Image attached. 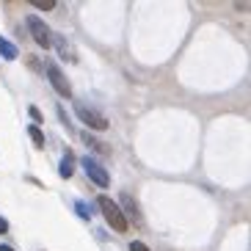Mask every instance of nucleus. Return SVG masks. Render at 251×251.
Listing matches in <instances>:
<instances>
[{
	"instance_id": "f257e3e1",
	"label": "nucleus",
	"mask_w": 251,
	"mask_h": 251,
	"mask_svg": "<svg viewBox=\"0 0 251 251\" xmlns=\"http://www.w3.org/2000/svg\"><path fill=\"white\" fill-rule=\"evenodd\" d=\"M97 204H100V210H102V215H105V221L111 224L113 232H127V218H125V213L119 210L116 201L108 199V196H100V199H97Z\"/></svg>"
},
{
	"instance_id": "f03ea898",
	"label": "nucleus",
	"mask_w": 251,
	"mask_h": 251,
	"mask_svg": "<svg viewBox=\"0 0 251 251\" xmlns=\"http://www.w3.org/2000/svg\"><path fill=\"white\" fill-rule=\"evenodd\" d=\"M75 113H77L80 122H86V127H91V130H108V125H111L105 113H100L97 108H91V105H86V102L75 105Z\"/></svg>"
},
{
	"instance_id": "7ed1b4c3",
	"label": "nucleus",
	"mask_w": 251,
	"mask_h": 251,
	"mask_svg": "<svg viewBox=\"0 0 251 251\" xmlns=\"http://www.w3.org/2000/svg\"><path fill=\"white\" fill-rule=\"evenodd\" d=\"M83 169H86V174H89V179L94 185H100V188H108V185H111V174H108V169H102L94 157H83Z\"/></svg>"
},
{
	"instance_id": "20e7f679",
	"label": "nucleus",
	"mask_w": 251,
	"mask_h": 251,
	"mask_svg": "<svg viewBox=\"0 0 251 251\" xmlns=\"http://www.w3.org/2000/svg\"><path fill=\"white\" fill-rule=\"evenodd\" d=\"M25 23H28V30H30V36H33V42H36V45L50 47V28H47V25L42 23L36 14H30Z\"/></svg>"
},
{
	"instance_id": "39448f33",
	"label": "nucleus",
	"mask_w": 251,
	"mask_h": 251,
	"mask_svg": "<svg viewBox=\"0 0 251 251\" xmlns=\"http://www.w3.org/2000/svg\"><path fill=\"white\" fill-rule=\"evenodd\" d=\"M47 77H50V83H52V89L58 91L61 97H72V86H69V80L61 75V69L55 67V64H47Z\"/></svg>"
},
{
	"instance_id": "423d86ee",
	"label": "nucleus",
	"mask_w": 251,
	"mask_h": 251,
	"mask_svg": "<svg viewBox=\"0 0 251 251\" xmlns=\"http://www.w3.org/2000/svg\"><path fill=\"white\" fill-rule=\"evenodd\" d=\"M122 207H119V210H122V213H125V218L127 215H133V221L135 224H141V213H138V204H135V199L133 196H130V193H122Z\"/></svg>"
},
{
	"instance_id": "0eeeda50",
	"label": "nucleus",
	"mask_w": 251,
	"mask_h": 251,
	"mask_svg": "<svg viewBox=\"0 0 251 251\" xmlns=\"http://www.w3.org/2000/svg\"><path fill=\"white\" fill-rule=\"evenodd\" d=\"M55 42V47H58V52L64 55L67 61H77V55H75V50H72V45H69L64 36H50V45Z\"/></svg>"
},
{
	"instance_id": "6e6552de",
	"label": "nucleus",
	"mask_w": 251,
	"mask_h": 251,
	"mask_svg": "<svg viewBox=\"0 0 251 251\" xmlns=\"http://www.w3.org/2000/svg\"><path fill=\"white\" fill-rule=\"evenodd\" d=\"M72 171H75V155H72V149H64V157H61L58 174L67 179V177H72Z\"/></svg>"
},
{
	"instance_id": "1a4fd4ad",
	"label": "nucleus",
	"mask_w": 251,
	"mask_h": 251,
	"mask_svg": "<svg viewBox=\"0 0 251 251\" xmlns=\"http://www.w3.org/2000/svg\"><path fill=\"white\" fill-rule=\"evenodd\" d=\"M0 55H3L6 61H14L17 55H20V50H17V45H11L8 39H3V36H0Z\"/></svg>"
},
{
	"instance_id": "9d476101",
	"label": "nucleus",
	"mask_w": 251,
	"mask_h": 251,
	"mask_svg": "<svg viewBox=\"0 0 251 251\" xmlns=\"http://www.w3.org/2000/svg\"><path fill=\"white\" fill-rule=\"evenodd\" d=\"M28 135L33 138V144H36V147H45V133H42V130H39L36 125H33V127H28Z\"/></svg>"
},
{
	"instance_id": "9b49d317",
	"label": "nucleus",
	"mask_w": 251,
	"mask_h": 251,
	"mask_svg": "<svg viewBox=\"0 0 251 251\" xmlns=\"http://www.w3.org/2000/svg\"><path fill=\"white\" fill-rule=\"evenodd\" d=\"M30 6H33V8H45V11H52L58 3H55V0H30Z\"/></svg>"
},
{
	"instance_id": "f8f14e48",
	"label": "nucleus",
	"mask_w": 251,
	"mask_h": 251,
	"mask_svg": "<svg viewBox=\"0 0 251 251\" xmlns=\"http://www.w3.org/2000/svg\"><path fill=\"white\" fill-rule=\"evenodd\" d=\"M83 141H86V144H89L91 149H100V152H105V147H102V144H100L97 138H91V135H86V133H83Z\"/></svg>"
},
{
	"instance_id": "ddd939ff",
	"label": "nucleus",
	"mask_w": 251,
	"mask_h": 251,
	"mask_svg": "<svg viewBox=\"0 0 251 251\" xmlns=\"http://www.w3.org/2000/svg\"><path fill=\"white\" fill-rule=\"evenodd\" d=\"M75 207H77V213H80L83 218H86V221H89V218H91V210H89V204H86V201H77V204H75Z\"/></svg>"
},
{
	"instance_id": "4468645a",
	"label": "nucleus",
	"mask_w": 251,
	"mask_h": 251,
	"mask_svg": "<svg viewBox=\"0 0 251 251\" xmlns=\"http://www.w3.org/2000/svg\"><path fill=\"white\" fill-rule=\"evenodd\" d=\"M130 251H149V246L141 243V240H133V243H130Z\"/></svg>"
},
{
	"instance_id": "2eb2a0df",
	"label": "nucleus",
	"mask_w": 251,
	"mask_h": 251,
	"mask_svg": "<svg viewBox=\"0 0 251 251\" xmlns=\"http://www.w3.org/2000/svg\"><path fill=\"white\" fill-rule=\"evenodd\" d=\"M6 232H8V221L6 218H0V235H6Z\"/></svg>"
},
{
	"instance_id": "dca6fc26",
	"label": "nucleus",
	"mask_w": 251,
	"mask_h": 251,
	"mask_svg": "<svg viewBox=\"0 0 251 251\" xmlns=\"http://www.w3.org/2000/svg\"><path fill=\"white\" fill-rule=\"evenodd\" d=\"M30 116L36 119V122H42V113H39V108H30Z\"/></svg>"
},
{
	"instance_id": "f3484780",
	"label": "nucleus",
	"mask_w": 251,
	"mask_h": 251,
	"mask_svg": "<svg viewBox=\"0 0 251 251\" xmlns=\"http://www.w3.org/2000/svg\"><path fill=\"white\" fill-rule=\"evenodd\" d=\"M0 251H14V249H11V246H0Z\"/></svg>"
}]
</instances>
